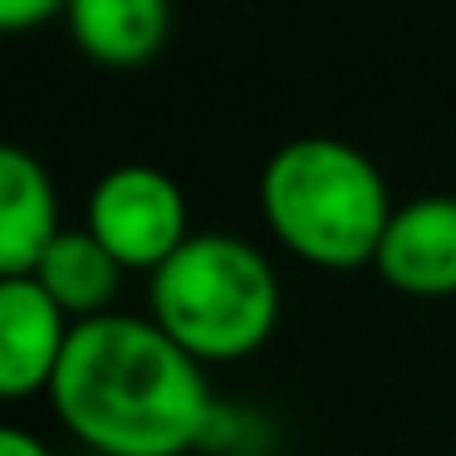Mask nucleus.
Wrapping results in <instances>:
<instances>
[{"instance_id":"nucleus-6","label":"nucleus","mask_w":456,"mask_h":456,"mask_svg":"<svg viewBox=\"0 0 456 456\" xmlns=\"http://www.w3.org/2000/svg\"><path fill=\"white\" fill-rule=\"evenodd\" d=\"M74 324L35 285V275L0 280V403H25L45 393L60 373Z\"/></svg>"},{"instance_id":"nucleus-11","label":"nucleus","mask_w":456,"mask_h":456,"mask_svg":"<svg viewBox=\"0 0 456 456\" xmlns=\"http://www.w3.org/2000/svg\"><path fill=\"white\" fill-rule=\"evenodd\" d=\"M0 456H54V452L35 432H25V427L0 422Z\"/></svg>"},{"instance_id":"nucleus-10","label":"nucleus","mask_w":456,"mask_h":456,"mask_svg":"<svg viewBox=\"0 0 456 456\" xmlns=\"http://www.w3.org/2000/svg\"><path fill=\"white\" fill-rule=\"evenodd\" d=\"M64 0H0V35L5 30H30V25L50 20Z\"/></svg>"},{"instance_id":"nucleus-4","label":"nucleus","mask_w":456,"mask_h":456,"mask_svg":"<svg viewBox=\"0 0 456 456\" xmlns=\"http://www.w3.org/2000/svg\"><path fill=\"white\" fill-rule=\"evenodd\" d=\"M84 226L123 270H158L187 246V197L162 167L123 162L103 172L89 191Z\"/></svg>"},{"instance_id":"nucleus-7","label":"nucleus","mask_w":456,"mask_h":456,"mask_svg":"<svg viewBox=\"0 0 456 456\" xmlns=\"http://www.w3.org/2000/svg\"><path fill=\"white\" fill-rule=\"evenodd\" d=\"M60 231V191L45 162L15 142H0V280L35 275Z\"/></svg>"},{"instance_id":"nucleus-5","label":"nucleus","mask_w":456,"mask_h":456,"mask_svg":"<svg viewBox=\"0 0 456 456\" xmlns=\"http://www.w3.org/2000/svg\"><path fill=\"white\" fill-rule=\"evenodd\" d=\"M373 270L387 289L407 299H452L456 295V197H412L393 207Z\"/></svg>"},{"instance_id":"nucleus-2","label":"nucleus","mask_w":456,"mask_h":456,"mask_svg":"<svg viewBox=\"0 0 456 456\" xmlns=\"http://www.w3.org/2000/svg\"><path fill=\"white\" fill-rule=\"evenodd\" d=\"M260 211L275 240L319 270L373 265L393 221L383 172L344 138H289L260 172Z\"/></svg>"},{"instance_id":"nucleus-9","label":"nucleus","mask_w":456,"mask_h":456,"mask_svg":"<svg viewBox=\"0 0 456 456\" xmlns=\"http://www.w3.org/2000/svg\"><path fill=\"white\" fill-rule=\"evenodd\" d=\"M69 30L99 64H142L162 50L172 11L167 0H64Z\"/></svg>"},{"instance_id":"nucleus-3","label":"nucleus","mask_w":456,"mask_h":456,"mask_svg":"<svg viewBox=\"0 0 456 456\" xmlns=\"http://www.w3.org/2000/svg\"><path fill=\"white\" fill-rule=\"evenodd\" d=\"M148 319L201 368L260 354L280 324V275L250 240L191 231L148 275Z\"/></svg>"},{"instance_id":"nucleus-1","label":"nucleus","mask_w":456,"mask_h":456,"mask_svg":"<svg viewBox=\"0 0 456 456\" xmlns=\"http://www.w3.org/2000/svg\"><path fill=\"white\" fill-rule=\"evenodd\" d=\"M60 427L94 456H187L211 436V378L148 314L74 324L50 383Z\"/></svg>"},{"instance_id":"nucleus-8","label":"nucleus","mask_w":456,"mask_h":456,"mask_svg":"<svg viewBox=\"0 0 456 456\" xmlns=\"http://www.w3.org/2000/svg\"><path fill=\"white\" fill-rule=\"evenodd\" d=\"M123 275H128V270L94 240L89 226H64L60 236L50 240V250L40 256V265H35V285L64 309L69 324L113 314Z\"/></svg>"}]
</instances>
